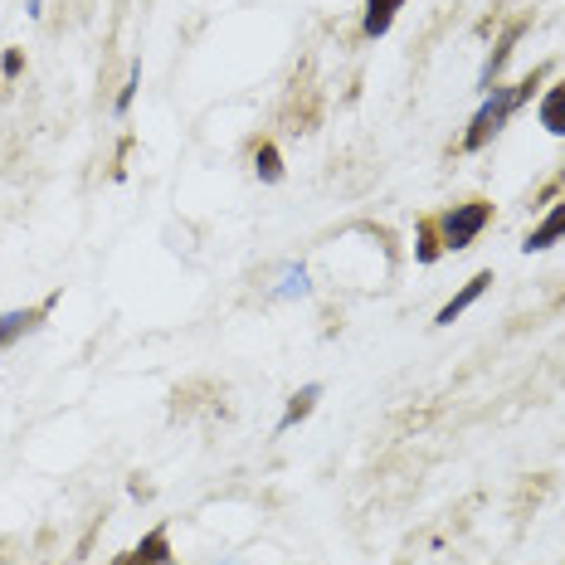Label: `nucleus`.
<instances>
[{
	"mask_svg": "<svg viewBox=\"0 0 565 565\" xmlns=\"http://www.w3.org/2000/svg\"><path fill=\"white\" fill-rule=\"evenodd\" d=\"M546 78V69H536L531 78H522V83H502V88H488V103L473 113V122H468V132H463V147L468 151H478V147H488L492 137L512 122V113L522 108L531 98V88Z\"/></svg>",
	"mask_w": 565,
	"mask_h": 565,
	"instance_id": "nucleus-1",
	"label": "nucleus"
},
{
	"mask_svg": "<svg viewBox=\"0 0 565 565\" xmlns=\"http://www.w3.org/2000/svg\"><path fill=\"white\" fill-rule=\"evenodd\" d=\"M492 220V205L488 200H468V205H458L449 210L444 220H439V239H444V249H468Z\"/></svg>",
	"mask_w": 565,
	"mask_h": 565,
	"instance_id": "nucleus-2",
	"label": "nucleus"
},
{
	"mask_svg": "<svg viewBox=\"0 0 565 565\" xmlns=\"http://www.w3.org/2000/svg\"><path fill=\"white\" fill-rule=\"evenodd\" d=\"M113 565H176V556H171V536H166V527L147 531L132 551H122Z\"/></svg>",
	"mask_w": 565,
	"mask_h": 565,
	"instance_id": "nucleus-3",
	"label": "nucleus"
},
{
	"mask_svg": "<svg viewBox=\"0 0 565 565\" xmlns=\"http://www.w3.org/2000/svg\"><path fill=\"white\" fill-rule=\"evenodd\" d=\"M488 288H492V273H488V268H483V273H473V278H468V288H458V293H453V298L444 302V307H439V317H434V322H439V327L458 322V317H463V312H468L473 302L483 298Z\"/></svg>",
	"mask_w": 565,
	"mask_h": 565,
	"instance_id": "nucleus-4",
	"label": "nucleus"
},
{
	"mask_svg": "<svg viewBox=\"0 0 565 565\" xmlns=\"http://www.w3.org/2000/svg\"><path fill=\"white\" fill-rule=\"evenodd\" d=\"M405 10V0H366V15H361V35L366 39H380L390 35V25H395V15Z\"/></svg>",
	"mask_w": 565,
	"mask_h": 565,
	"instance_id": "nucleus-5",
	"label": "nucleus"
},
{
	"mask_svg": "<svg viewBox=\"0 0 565 565\" xmlns=\"http://www.w3.org/2000/svg\"><path fill=\"white\" fill-rule=\"evenodd\" d=\"M556 239H565V205H551V215H546L541 225L531 229L522 249H527V254H541V249H551Z\"/></svg>",
	"mask_w": 565,
	"mask_h": 565,
	"instance_id": "nucleus-6",
	"label": "nucleus"
},
{
	"mask_svg": "<svg viewBox=\"0 0 565 565\" xmlns=\"http://www.w3.org/2000/svg\"><path fill=\"white\" fill-rule=\"evenodd\" d=\"M541 127L551 137H565V78L556 88H546V98H541Z\"/></svg>",
	"mask_w": 565,
	"mask_h": 565,
	"instance_id": "nucleus-7",
	"label": "nucleus"
},
{
	"mask_svg": "<svg viewBox=\"0 0 565 565\" xmlns=\"http://www.w3.org/2000/svg\"><path fill=\"white\" fill-rule=\"evenodd\" d=\"M415 234H419L415 259H419V264H439V259H444V239H439V220H419Z\"/></svg>",
	"mask_w": 565,
	"mask_h": 565,
	"instance_id": "nucleus-8",
	"label": "nucleus"
},
{
	"mask_svg": "<svg viewBox=\"0 0 565 565\" xmlns=\"http://www.w3.org/2000/svg\"><path fill=\"white\" fill-rule=\"evenodd\" d=\"M39 322H44V312H10V317H0V346H10L20 332H30Z\"/></svg>",
	"mask_w": 565,
	"mask_h": 565,
	"instance_id": "nucleus-9",
	"label": "nucleus"
},
{
	"mask_svg": "<svg viewBox=\"0 0 565 565\" xmlns=\"http://www.w3.org/2000/svg\"><path fill=\"white\" fill-rule=\"evenodd\" d=\"M322 400V385H302L298 395H293V405H288V415H283V429H293V424H302L307 419V410Z\"/></svg>",
	"mask_w": 565,
	"mask_h": 565,
	"instance_id": "nucleus-10",
	"label": "nucleus"
},
{
	"mask_svg": "<svg viewBox=\"0 0 565 565\" xmlns=\"http://www.w3.org/2000/svg\"><path fill=\"white\" fill-rule=\"evenodd\" d=\"M522 39V25H512L507 35L497 39V49H492V59H488V69H483V88H492V78H497V69L507 64V54H512V44Z\"/></svg>",
	"mask_w": 565,
	"mask_h": 565,
	"instance_id": "nucleus-11",
	"label": "nucleus"
},
{
	"mask_svg": "<svg viewBox=\"0 0 565 565\" xmlns=\"http://www.w3.org/2000/svg\"><path fill=\"white\" fill-rule=\"evenodd\" d=\"M259 181H283V156H278V147L259 151Z\"/></svg>",
	"mask_w": 565,
	"mask_h": 565,
	"instance_id": "nucleus-12",
	"label": "nucleus"
},
{
	"mask_svg": "<svg viewBox=\"0 0 565 565\" xmlns=\"http://www.w3.org/2000/svg\"><path fill=\"white\" fill-rule=\"evenodd\" d=\"M137 83H142V69H132L127 88H122V98H117V113H127V108H132V98H137Z\"/></svg>",
	"mask_w": 565,
	"mask_h": 565,
	"instance_id": "nucleus-13",
	"label": "nucleus"
}]
</instances>
